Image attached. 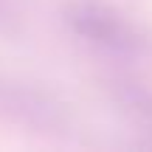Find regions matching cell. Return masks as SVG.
Returning <instances> with one entry per match:
<instances>
[{"label": "cell", "mask_w": 152, "mask_h": 152, "mask_svg": "<svg viewBox=\"0 0 152 152\" xmlns=\"http://www.w3.org/2000/svg\"><path fill=\"white\" fill-rule=\"evenodd\" d=\"M17 14L9 6V0H0V34H17Z\"/></svg>", "instance_id": "4"}, {"label": "cell", "mask_w": 152, "mask_h": 152, "mask_svg": "<svg viewBox=\"0 0 152 152\" xmlns=\"http://www.w3.org/2000/svg\"><path fill=\"white\" fill-rule=\"evenodd\" d=\"M113 102L135 127L152 132V87L141 82H113Z\"/></svg>", "instance_id": "3"}, {"label": "cell", "mask_w": 152, "mask_h": 152, "mask_svg": "<svg viewBox=\"0 0 152 152\" xmlns=\"http://www.w3.org/2000/svg\"><path fill=\"white\" fill-rule=\"evenodd\" d=\"M0 115L34 132H65L71 127V110L51 90L31 82L0 76Z\"/></svg>", "instance_id": "2"}, {"label": "cell", "mask_w": 152, "mask_h": 152, "mask_svg": "<svg viewBox=\"0 0 152 152\" xmlns=\"http://www.w3.org/2000/svg\"><path fill=\"white\" fill-rule=\"evenodd\" d=\"M65 28L82 45L113 59L152 56V31L107 0H68L62 9Z\"/></svg>", "instance_id": "1"}]
</instances>
